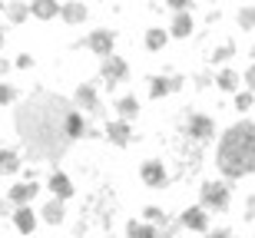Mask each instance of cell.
<instances>
[{"instance_id": "obj_1", "label": "cell", "mask_w": 255, "mask_h": 238, "mask_svg": "<svg viewBox=\"0 0 255 238\" xmlns=\"http://www.w3.org/2000/svg\"><path fill=\"white\" fill-rule=\"evenodd\" d=\"M13 126H17V136L23 139L27 153L33 159L50 162H57L76 139L86 136V123L76 113L73 99H63L47 89H37L27 96V103L13 116Z\"/></svg>"}, {"instance_id": "obj_2", "label": "cell", "mask_w": 255, "mask_h": 238, "mask_svg": "<svg viewBox=\"0 0 255 238\" xmlns=\"http://www.w3.org/2000/svg\"><path fill=\"white\" fill-rule=\"evenodd\" d=\"M216 169L232 182L255 172V123H249V119L232 123L226 133L219 136Z\"/></svg>"}, {"instance_id": "obj_3", "label": "cell", "mask_w": 255, "mask_h": 238, "mask_svg": "<svg viewBox=\"0 0 255 238\" xmlns=\"http://www.w3.org/2000/svg\"><path fill=\"white\" fill-rule=\"evenodd\" d=\"M229 205H232V189H229V182L212 179V182H202V185H199V209L226 212Z\"/></svg>"}, {"instance_id": "obj_4", "label": "cell", "mask_w": 255, "mask_h": 238, "mask_svg": "<svg viewBox=\"0 0 255 238\" xmlns=\"http://www.w3.org/2000/svg\"><path fill=\"white\" fill-rule=\"evenodd\" d=\"M182 136H186L192 146H206L209 139L216 136V123H212V116H206V113H186V119H182Z\"/></svg>"}, {"instance_id": "obj_5", "label": "cell", "mask_w": 255, "mask_h": 238, "mask_svg": "<svg viewBox=\"0 0 255 238\" xmlns=\"http://www.w3.org/2000/svg\"><path fill=\"white\" fill-rule=\"evenodd\" d=\"M129 77V63H126L123 57H106V60H100V79H103V86L106 89H113V86H120L123 79Z\"/></svg>"}, {"instance_id": "obj_6", "label": "cell", "mask_w": 255, "mask_h": 238, "mask_svg": "<svg viewBox=\"0 0 255 238\" xmlns=\"http://www.w3.org/2000/svg\"><path fill=\"white\" fill-rule=\"evenodd\" d=\"M83 47H86V50H93V53H96L100 60L113 57V47H116V30H110V27L90 30V37L83 40Z\"/></svg>"}, {"instance_id": "obj_7", "label": "cell", "mask_w": 255, "mask_h": 238, "mask_svg": "<svg viewBox=\"0 0 255 238\" xmlns=\"http://www.w3.org/2000/svg\"><path fill=\"white\" fill-rule=\"evenodd\" d=\"M139 179L146 189H162L169 182V172H166V162L159 159H142L139 162Z\"/></svg>"}, {"instance_id": "obj_8", "label": "cell", "mask_w": 255, "mask_h": 238, "mask_svg": "<svg viewBox=\"0 0 255 238\" xmlns=\"http://www.w3.org/2000/svg\"><path fill=\"white\" fill-rule=\"evenodd\" d=\"M73 106H76V109H83V113H90V116H100V113H103V103H100V96H96V83L76 86Z\"/></svg>"}, {"instance_id": "obj_9", "label": "cell", "mask_w": 255, "mask_h": 238, "mask_svg": "<svg viewBox=\"0 0 255 238\" xmlns=\"http://www.w3.org/2000/svg\"><path fill=\"white\" fill-rule=\"evenodd\" d=\"M146 83H149V96L152 99H162V96L179 93L182 89V77H149Z\"/></svg>"}, {"instance_id": "obj_10", "label": "cell", "mask_w": 255, "mask_h": 238, "mask_svg": "<svg viewBox=\"0 0 255 238\" xmlns=\"http://www.w3.org/2000/svg\"><path fill=\"white\" fill-rule=\"evenodd\" d=\"M50 192H53V199H60V202H66V199H73V195H76L73 182H70V175H66L63 169L50 172Z\"/></svg>"}, {"instance_id": "obj_11", "label": "cell", "mask_w": 255, "mask_h": 238, "mask_svg": "<svg viewBox=\"0 0 255 238\" xmlns=\"http://www.w3.org/2000/svg\"><path fill=\"white\" fill-rule=\"evenodd\" d=\"M37 192H40V185H37V182H17V185H10L7 199L13 202L17 209H23V205H30V202L37 199Z\"/></svg>"}, {"instance_id": "obj_12", "label": "cell", "mask_w": 255, "mask_h": 238, "mask_svg": "<svg viewBox=\"0 0 255 238\" xmlns=\"http://www.w3.org/2000/svg\"><path fill=\"white\" fill-rule=\"evenodd\" d=\"M179 225L189 232H209V212L199 209V205H192V209H186L179 215Z\"/></svg>"}, {"instance_id": "obj_13", "label": "cell", "mask_w": 255, "mask_h": 238, "mask_svg": "<svg viewBox=\"0 0 255 238\" xmlns=\"http://www.w3.org/2000/svg\"><path fill=\"white\" fill-rule=\"evenodd\" d=\"M106 139L113 146H120V149H126V146L132 143V129L129 123H123V119H113V123H106Z\"/></svg>"}, {"instance_id": "obj_14", "label": "cell", "mask_w": 255, "mask_h": 238, "mask_svg": "<svg viewBox=\"0 0 255 238\" xmlns=\"http://www.w3.org/2000/svg\"><path fill=\"white\" fill-rule=\"evenodd\" d=\"M116 116H120V119H123V123H132V119H136V116H139V99H136V96H120V99H116Z\"/></svg>"}, {"instance_id": "obj_15", "label": "cell", "mask_w": 255, "mask_h": 238, "mask_svg": "<svg viewBox=\"0 0 255 238\" xmlns=\"http://www.w3.org/2000/svg\"><path fill=\"white\" fill-rule=\"evenodd\" d=\"M86 17H90V7H86V3H63V7H60V20H66L70 27L83 23Z\"/></svg>"}, {"instance_id": "obj_16", "label": "cell", "mask_w": 255, "mask_h": 238, "mask_svg": "<svg viewBox=\"0 0 255 238\" xmlns=\"http://www.w3.org/2000/svg\"><path fill=\"white\" fill-rule=\"evenodd\" d=\"M60 7H63V3H53V0H33V3H30V17L53 20V17H60Z\"/></svg>"}, {"instance_id": "obj_17", "label": "cell", "mask_w": 255, "mask_h": 238, "mask_svg": "<svg viewBox=\"0 0 255 238\" xmlns=\"http://www.w3.org/2000/svg\"><path fill=\"white\" fill-rule=\"evenodd\" d=\"M189 33H192V13H189V10H182V13H176V17H172L169 37H179V40H186Z\"/></svg>"}, {"instance_id": "obj_18", "label": "cell", "mask_w": 255, "mask_h": 238, "mask_svg": "<svg viewBox=\"0 0 255 238\" xmlns=\"http://www.w3.org/2000/svg\"><path fill=\"white\" fill-rule=\"evenodd\" d=\"M20 165H23V159L17 149H0V175H13V172H20Z\"/></svg>"}, {"instance_id": "obj_19", "label": "cell", "mask_w": 255, "mask_h": 238, "mask_svg": "<svg viewBox=\"0 0 255 238\" xmlns=\"http://www.w3.org/2000/svg\"><path fill=\"white\" fill-rule=\"evenodd\" d=\"M0 10H3V17L13 20V23H23V20L30 17V3H17V0H7V3H0Z\"/></svg>"}, {"instance_id": "obj_20", "label": "cell", "mask_w": 255, "mask_h": 238, "mask_svg": "<svg viewBox=\"0 0 255 238\" xmlns=\"http://www.w3.org/2000/svg\"><path fill=\"white\" fill-rule=\"evenodd\" d=\"M166 40H169V30L149 27V30H146V37H142V43H146V50H149V53H156V50L166 47Z\"/></svg>"}, {"instance_id": "obj_21", "label": "cell", "mask_w": 255, "mask_h": 238, "mask_svg": "<svg viewBox=\"0 0 255 238\" xmlns=\"http://www.w3.org/2000/svg\"><path fill=\"white\" fill-rule=\"evenodd\" d=\"M40 219L47 222V225H60L63 222V202L60 199H50L43 209H40Z\"/></svg>"}, {"instance_id": "obj_22", "label": "cell", "mask_w": 255, "mask_h": 238, "mask_svg": "<svg viewBox=\"0 0 255 238\" xmlns=\"http://www.w3.org/2000/svg\"><path fill=\"white\" fill-rule=\"evenodd\" d=\"M13 225H17V232H23V235H30V232L37 229V219H33L30 205H23V209L13 212Z\"/></svg>"}, {"instance_id": "obj_23", "label": "cell", "mask_w": 255, "mask_h": 238, "mask_svg": "<svg viewBox=\"0 0 255 238\" xmlns=\"http://www.w3.org/2000/svg\"><path fill=\"white\" fill-rule=\"evenodd\" d=\"M126 238H159V232L149 222H129L126 225Z\"/></svg>"}, {"instance_id": "obj_24", "label": "cell", "mask_w": 255, "mask_h": 238, "mask_svg": "<svg viewBox=\"0 0 255 238\" xmlns=\"http://www.w3.org/2000/svg\"><path fill=\"white\" fill-rule=\"evenodd\" d=\"M216 86L226 89V93H239V73L236 70H222V73L216 77Z\"/></svg>"}, {"instance_id": "obj_25", "label": "cell", "mask_w": 255, "mask_h": 238, "mask_svg": "<svg viewBox=\"0 0 255 238\" xmlns=\"http://www.w3.org/2000/svg\"><path fill=\"white\" fill-rule=\"evenodd\" d=\"M236 23L242 30H255V3H249V7H239L236 10Z\"/></svg>"}, {"instance_id": "obj_26", "label": "cell", "mask_w": 255, "mask_h": 238, "mask_svg": "<svg viewBox=\"0 0 255 238\" xmlns=\"http://www.w3.org/2000/svg\"><path fill=\"white\" fill-rule=\"evenodd\" d=\"M252 103H255V93H249V89H239V93H236V109H239V113H249Z\"/></svg>"}, {"instance_id": "obj_27", "label": "cell", "mask_w": 255, "mask_h": 238, "mask_svg": "<svg viewBox=\"0 0 255 238\" xmlns=\"http://www.w3.org/2000/svg\"><path fill=\"white\" fill-rule=\"evenodd\" d=\"M232 53H236V40H229V43H222V47H219L216 53H212V63H226V60L232 57Z\"/></svg>"}, {"instance_id": "obj_28", "label": "cell", "mask_w": 255, "mask_h": 238, "mask_svg": "<svg viewBox=\"0 0 255 238\" xmlns=\"http://www.w3.org/2000/svg\"><path fill=\"white\" fill-rule=\"evenodd\" d=\"M142 219L149 222V225H152V222H156V225H162V222H166V212L156 209V205H146V209H142Z\"/></svg>"}, {"instance_id": "obj_29", "label": "cell", "mask_w": 255, "mask_h": 238, "mask_svg": "<svg viewBox=\"0 0 255 238\" xmlns=\"http://www.w3.org/2000/svg\"><path fill=\"white\" fill-rule=\"evenodd\" d=\"M10 103H17V89L10 83H0V106H10Z\"/></svg>"}, {"instance_id": "obj_30", "label": "cell", "mask_w": 255, "mask_h": 238, "mask_svg": "<svg viewBox=\"0 0 255 238\" xmlns=\"http://www.w3.org/2000/svg\"><path fill=\"white\" fill-rule=\"evenodd\" d=\"M33 63H37L33 53H17V60H13V67H17V70H30Z\"/></svg>"}, {"instance_id": "obj_31", "label": "cell", "mask_w": 255, "mask_h": 238, "mask_svg": "<svg viewBox=\"0 0 255 238\" xmlns=\"http://www.w3.org/2000/svg\"><path fill=\"white\" fill-rule=\"evenodd\" d=\"M246 86H249V93H255V63L246 70Z\"/></svg>"}, {"instance_id": "obj_32", "label": "cell", "mask_w": 255, "mask_h": 238, "mask_svg": "<svg viewBox=\"0 0 255 238\" xmlns=\"http://www.w3.org/2000/svg\"><path fill=\"white\" fill-rule=\"evenodd\" d=\"M206 238H232V232H229V229H212Z\"/></svg>"}, {"instance_id": "obj_33", "label": "cell", "mask_w": 255, "mask_h": 238, "mask_svg": "<svg viewBox=\"0 0 255 238\" xmlns=\"http://www.w3.org/2000/svg\"><path fill=\"white\" fill-rule=\"evenodd\" d=\"M3 215H7V202L0 199V219H3Z\"/></svg>"}, {"instance_id": "obj_34", "label": "cell", "mask_w": 255, "mask_h": 238, "mask_svg": "<svg viewBox=\"0 0 255 238\" xmlns=\"http://www.w3.org/2000/svg\"><path fill=\"white\" fill-rule=\"evenodd\" d=\"M3 43H7V33H3V27H0V50H3Z\"/></svg>"}, {"instance_id": "obj_35", "label": "cell", "mask_w": 255, "mask_h": 238, "mask_svg": "<svg viewBox=\"0 0 255 238\" xmlns=\"http://www.w3.org/2000/svg\"><path fill=\"white\" fill-rule=\"evenodd\" d=\"M252 57H255V47H252Z\"/></svg>"}]
</instances>
